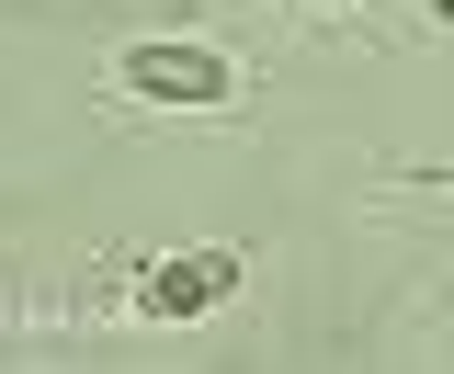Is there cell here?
Here are the masks:
<instances>
[{
  "label": "cell",
  "mask_w": 454,
  "mask_h": 374,
  "mask_svg": "<svg viewBox=\"0 0 454 374\" xmlns=\"http://www.w3.org/2000/svg\"><path fill=\"white\" fill-rule=\"evenodd\" d=\"M114 80H125L137 103H170V113H227V103H239V57L182 46V35H160V46H125V57H114Z\"/></svg>",
  "instance_id": "cell-1"
},
{
  "label": "cell",
  "mask_w": 454,
  "mask_h": 374,
  "mask_svg": "<svg viewBox=\"0 0 454 374\" xmlns=\"http://www.w3.org/2000/svg\"><path fill=\"white\" fill-rule=\"evenodd\" d=\"M239 295V250H170L160 272H137V318H205Z\"/></svg>",
  "instance_id": "cell-2"
}]
</instances>
